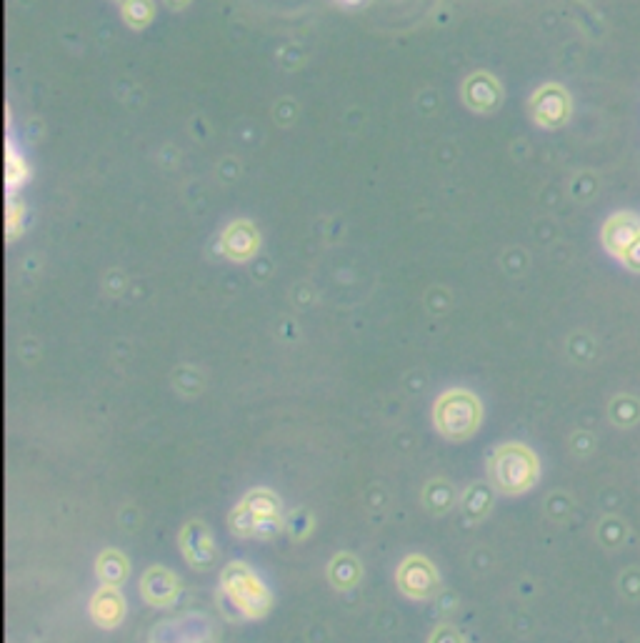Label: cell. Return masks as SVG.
<instances>
[{"mask_svg":"<svg viewBox=\"0 0 640 643\" xmlns=\"http://www.w3.org/2000/svg\"><path fill=\"white\" fill-rule=\"evenodd\" d=\"M230 533L238 538H273L285 528L283 503L270 488H250L228 516Z\"/></svg>","mask_w":640,"mask_h":643,"instance_id":"obj_1","label":"cell"},{"mask_svg":"<svg viewBox=\"0 0 640 643\" xmlns=\"http://www.w3.org/2000/svg\"><path fill=\"white\" fill-rule=\"evenodd\" d=\"M218 586L220 593L230 601V606L248 621L268 616V611L273 608V593L248 563L230 561L220 571Z\"/></svg>","mask_w":640,"mask_h":643,"instance_id":"obj_2","label":"cell"},{"mask_svg":"<svg viewBox=\"0 0 640 643\" xmlns=\"http://www.w3.org/2000/svg\"><path fill=\"white\" fill-rule=\"evenodd\" d=\"M488 476L495 491L518 496L538 481V461L530 448L520 443H503L488 458Z\"/></svg>","mask_w":640,"mask_h":643,"instance_id":"obj_3","label":"cell"},{"mask_svg":"<svg viewBox=\"0 0 640 643\" xmlns=\"http://www.w3.org/2000/svg\"><path fill=\"white\" fill-rule=\"evenodd\" d=\"M483 421V406L478 398L463 388L445 391L433 406V426L448 441H465L473 436Z\"/></svg>","mask_w":640,"mask_h":643,"instance_id":"obj_4","label":"cell"},{"mask_svg":"<svg viewBox=\"0 0 640 643\" xmlns=\"http://www.w3.org/2000/svg\"><path fill=\"white\" fill-rule=\"evenodd\" d=\"M395 586L410 601H428L440 593V576L423 553H410L395 571Z\"/></svg>","mask_w":640,"mask_h":643,"instance_id":"obj_5","label":"cell"},{"mask_svg":"<svg viewBox=\"0 0 640 643\" xmlns=\"http://www.w3.org/2000/svg\"><path fill=\"white\" fill-rule=\"evenodd\" d=\"M178 546L185 563L193 566L195 571H210L218 563V548H215L213 533H210L208 523L198 521V518H193V521H188L180 528Z\"/></svg>","mask_w":640,"mask_h":643,"instance_id":"obj_6","label":"cell"},{"mask_svg":"<svg viewBox=\"0 0 640 643\" xmlns=\"http://www.w3.org/2000/svg\"><path fill=\"white\" fill-rule=\"evenodd\" d=\"M180 588H183L180 586V578L165 566L145 568L138 583L140 598L153 608L175 606V601L180 598Z\"/></svg>","mask_w":640,"mask_h":643,"instance_id":"obj_7","label":"cell"},{"mask_svg":"<svg viewBox=\"0 0 640 643\" xmlns=\"http://www.w3.org/2000/svg\"><path fill=\"white\" fill-rule=\"evenodd\" d=\"M88 613L98 628H105V631L118 628L120 623L125 621V613H128V603H125L123 591H120L118 586H105V583H100L98 591L90 596Z\"/></svg>","mask_w":640,"mask_h":643,"instance_id":"obj_8","label":"cell"},{"mask_svg":"<svg viewBox=\"0 0 640 643\" xmlns=\"http://www.w3.org/2000/svg\"><path fill=\"white\" fill-rule=\"evenodd\" d=\"M95 576L105 586H123L130 576V561L123 551L118 548H105L100 556L95 558Z\"/></svg>","mask_w":640,"mask_h":643,"instance_id":"obj_9","label":"cell"},{"mask_svg":"<svg viewBox=\"0 0 640 643\" xmlns=\"http://www.w3.org/2000/svg\"><path fill=\"white\" fill-rule=\"evenodd\" d=\"M420 501H423L428 513H433V516H445L450 508L458 506L460 496L453 483L445 481V478H433V481L425 483L423 493H420Z\"/></svg>","mask_w":640,"mask_h":643,"instance_id":"obj_10","label":"cell"},{"mask_svg":"<svg viewBox=\"0 0 640 643\" xmlns=\"http://www.w3.org/2000/svg\"><path fill=\"white\" fill-rule=\"evenodd\" d=\"M360 576H363V566H360V561L353 553L340 551L330 558L328 581L333 588H338V591H350V588L358 586Z\"/></svg>","mask_w":640,"mask_h":643,"instance_id":"obj_11","label":"cell"},{"mask_svg":"<svg viewBox=\"0 0 640 643\" xmlns=\"http://www.w3.org/2000/svg\"><path fill=\"white\" fill-rule=\"evenodd\" d=\"M490 506H493V493L485 483H470L460 496V508L468 523H478L488 516Z\"/></svg>","mask_w":640,"mask_h":643,"instance_id":"obj_12","label":"cell"},{"mask_svg":"<svg viewBox=\"0 0 640 643\" xmlns=\"http://www.w3.org/2000/svg\"><path fill=\"white\" fill-rule=\"evenodd\" d=\"M428 643H468L463 633L458 631L450 623H440V626L433 628V633L428 636Z\"/></svg>","mask_w":640,"mask_h":643,"instance_id":"obj_13","label":"cell"},{"mask_svg":"<svg viewBox=\"0 0 640 643\" xmlns=\"http://www.w3.org/2000/svg\"><path fill=\"white\" fill-rule=\"evenodd\" d=\"M150 643H165V641H163V638H160V636H158V633H155V636H153V638H150Z\"/></svg>","mask_w":640,"mask_h":643,"instance_id":"obj_14","label":"cell"}]
</instances>
